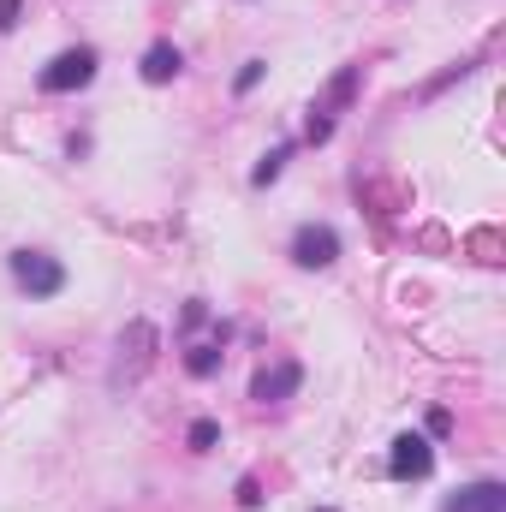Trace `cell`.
<instances>
[{"label": "cell", "mask_w": 506, "mask_h": 512, "mask_svg": "<svg viewBox=\"0 0 506 512\" xmlns=\"http://www.w3.org/2000/svg\"><path fill=\"white\" fill-rule=\"evenodd\" d=\"M137 72H143V84H173V78L185 72V54H179L173 42H149L143 60H137Z\"/></svg>", "instance_id": "9"}, {"label": "cell", "mask_w": 506, "mask_h": 512, "mask_svg": "<svg viewBox=\"0 0 506 512\" xmlns=\"http://www.w3.org/2000/svg\"><path fill=\"white\" fill-rule=\"evenodd\" d=\"M6 262H12L18 292H30V298H54V292L66 286V268H60L48 251H12Z\"/></svg>", "instance_id": "3"}, {"label": "cell", "mask_w": 506, "mask_h": 512, "mask_svg": "<svg viewBox=\"0 0 506 512\" xmlns=\"http://www.w3.org/2000/svg\"><path fill=\"white\" fill-rule=\"evenodd\" d=\"M316 512H334V507H316Z\"/></svg>", "instance_id": "15"}, {"label": "cell", "mask_w": 506, "mask_h": 512, "mask_svg": "<svg viewBox=\"0 0 506 512\" xmlns=\"http://www.w3.org/2000/svg\"><path fill=\"white\" fill-rule=\"evenodd\" d=\"M96 78V48H60L42 72H36V90L42 96H72Z\"/></svg>", "instance_id": "2"}, {"label": "cell", "mask_w": 506, "mask_h": 512, "mask_svg": "<svg viewBox=\"0 0 506 512\" xmlns=\"http://www.w3.org/2000/svg\"><path fill=\"white\" fill-rule=\"evenodd\" d=\"M441 512H506V483L483 477V483H471V489L447 495V507H441Z\"/></svg>", "instance_id": "8"}, {"label": "cell", "mask_w": 506, "mask_h": 512, "mask_svg": "<svg viewBox=\"0 0 506 512\" xmlns=\"http://www.w3.org/2000/svg\"><path fill=\"white\" fill-rule=\"evenodd\" d=\"M292 262H298V268H334V262H340V233L322 227V221H304V227L292 233Z\"/></svg>", "instance_id": "4"}, {"label": "cell", "mask_w": 506, "mask_h": 512, "mask_svg": "<svg viewBox=\"0 0 506 512\" xmlns=\"http://www.w3.org/2000/svg\"><path fill=\"white\" fill-rule=\"evenodd\" d=\"M286 161H292V143H274V149H268V155H262V161H256L251 185H274V179H280V167H286Z\"/></svg>", "instance_id": "10"}, {"label": "cell", "mask_w": 506, "mask_h": 512, "mask_svg": "<svg viewBox=\"0 0 506 512\" xmlns=\"http://www.w3.org/2000/svg\"><path fill=\"white\" fill-rule=\"evenodd\" d=\"M215 441H221V423H215V417H197V423H191V453H209Z\"/></svg>", "instance_id": "11"}, {"label": "cell", "mask_w": 506, "mask_h": 512, "mask_svg": "<svg viewBox=\"0 0 506 512\" xmlns=\"http://www.w3.org/2000/svg\"><path fill=\"white\" fill-rule=\"evenodd\" d=\"M358 84H364V66H340L334 78H328V90L310 102V126H304V143H328L334 126H340V114L352 108V96H358Z\"/></svg>", "instance_id": "1"}, {"label": "cell", "mask_w": 506, "mask_h": 512, "mask_svg": "<svg viewBox=\"0 0 506 512\" xmlns=\"http://www.w3.org/2000/svg\"><path fill=\"white\" fill-rule=\"evenodd\" d=\"M262 72H268V60H245V66H239V78H233V90H239V96H251L256 84H262Z\"/></svg>", "instance_id": "12"}, {"label": "cell", "mask_w": 506, "mask_h": 512, "mask_svg": "<svg viewBox=\"0 0 506 512\" xmlns=\"http://www.w3.org/2000/svg\"><path fill=\"white\" fill-rule=\"evenodd\" d=\"M18 12H24L18 0H0V30H18Z\"/></svg>", "instance_id": "14"}, {"label": "cell", "mask_w": 506, "mask_h": 512, "mask_svg": "<svg viewBox=\"0 0 506 512\" xmlns=\"http://www.w3.org/2000/svg\"><path fill=\"white\" fill-rule=\"evenodd\" d=\"M387 471H393V483H423V477L435 471V447H429V435H399Z\"/></svg>", "instance_id": "6"}, {"label": "cell", "mask_w": 506, "mask_h": 512, "mask_svg": "<svg viewBox=\"0 0 506 512\" xmlns=\"http://www.w3.org/2000/svg\"><path fill=\"white\" fill-rule=\"evenodd\" d=\"M304 382V364L298 358H274V364H262L251 376V399L256 405H280V399H292Z\"/></svg>", "instance_id": "5"}, {"label": "cell", "mask_w": 506, "mask_h": 512, "mask_svg": "<svg viewBox=\"0 0 506 512\" xmlns=\"http://www.w3.org/2000/svg\"><path fill=\"white\" fill-rule=\"evenodd\" d=\"M221 358H227V322H215L209 340H185V370H191L197 382H209V376L221 370Z\"/></svg>", "instance_id": "7"}, {"label": "cell", "mask_w": 506, "mask_h": 512, "mask_svg": "<svg viewBox=\"0 0 506 512\" xmlns=\"http://www.w3.org/2000/svg\"><path fill=\"white\" fill-rule=\"evenodd\" d=\"M239 507H262V489H256V477L239 483Z\"/></svg>", "instance_id": "13"}]
</instances>
